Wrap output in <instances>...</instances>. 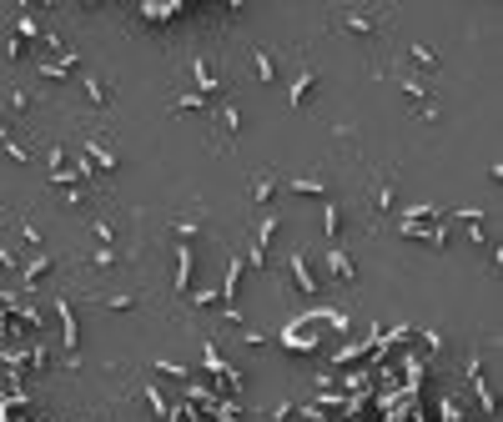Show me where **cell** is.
Returning a JSON list of instances; mask_svg holds the SVG:
<instances>
[{"label": "cell", "mask_w": 503, "mask_h": 422, "mask_svg": "<svg viewBox=\"0 0 503 422\" xmlns=\"http://www.w3.org/2000/svg\"><path fill=\"white\" fill-rule=\"evenodd\" d=\"M277 217H262L257 221V237H252V246H247V267H267V246H272V237H277Z\"/></svg>", "instance_id": "cell-1"}, {"label": "cell", "mask_w": 503, "mask_h": 422, "mask_svg": "<svg viewBox=\"0 0 503 422\" xmlns=\"http://www.w3.org/2000/svg\"><path fill=\"white\" fill-rule=\"evenodd\" d=\"M81 66V51H66V56H56V60H40L35 76H46V81H71Z\"/></svg>", "instance_id": "cell-2"}, {"label": "cell", "mask_w": 503, "mask_h": 422, "mask_svg": "<svg viewBox=\"0 0 503 422\" xmlns=\"http://www.w3.org/2000/svg\"><path fill=\"white\" fill-rule=\"evenodd\" d=\"M192 271H197V257H192V242H176V297H186V287H192Z\"/></svg>", "instance_id": "cell-3"}, {"label": "cell", "mask_w": 503, "mask_h": 422, "mask_svg": "<svg viewBox=\"0 0 503 422\" xmlns=\"http://www.w3.org/2000/svg\"><path fill=\"white\" fill-rule=\"evenodd\" d=\"M60 307V332H66V347H71V367H81V327H76V312H71V302H56Z\"/></svg>", "instance_id": "cell-4"}, {"label": "cell", "mask_w": 503, "mask_h": 422, "mask_svg": "<svg viewBox=\"0 0 503 422\" xmlns=\"http://www.w3.org/2000/svg\"><path fill=\"white\" fill-rule=\"evenodd\" d=\"M327 271H332L338 282H352V277H358V262H352V251H347V246H332V251H327Z\"/></svg>", "instance_id": "cell-5"}, {"label": "cell", "mask_w": 503, "mask_h": 422, "mask_svg": "<svg viewBox=\"0 0 503 422\" xmlns=\"http://www.w3.org/2000/svg\"><path fill=\"white\" fill-rule=\"evenodd\" d=\"M192 76H197L201 96H217V91H222V81H217V71H212V60H206V56H197V60H192Z\"/></svg>", "instance_id": "cell-6"}, {"label": "cell", "mask_w": 503, "mask_h": 422, "mask_svg": "<svg viewBox=\"0 0 503 422\" xmlns=\"http://www.w3.org/2000/svg\"><path fill=\"white\" fill-rule=\"evenodd\" d=\"M292 282H297L307 297L318 292V277H312V267H307V251H292Z\"/></svg>", "instance_id": "cell-7"}, {"label": "cell", "mask_w": 503, "mask_h": 422, "mask_svg": "<svg viewBox=\"0 0 503 422\" xmlns=\"http://www.w3.org/2000/svg\"><path fill=\"white\" fill-rule=\"evenodd\" d=\"M322 231H327V242L338 246V237H343V206H338V201L322 206Z\"/></svg>", "instance_id": "cell-8"}, {"label": "cell", "mask_w": 503, "mask_h": 422, "mask_svg": "<svg viewBox=\"0 0 503 422\" xmlns=\"http://www.w3.org/2000/svg\"><path fill=\"white\" fill-rule=\"evenodd\" d=\"M408 56L418 60V71H428V76L438 71V51H433V46H423V40H408Z\"/></svg>", "instance_id": "cell-9"}, {"label": "cell", "mask_w": 503, "mask_h": 422, "mask_svg": "<svg viewBox=\"0 0 503 422\" xmlns=\"http://www.w3.org/2000/svg\"><path fill=\"white\" fill-rule=\"evenodd\" d=\"M86 96H91V101L101 106V111H106V106L116 101V91H111V86H106V81H101V76H86Z\"/></svg>", "instance_id": "cell-10"}, {"label": "cell", "mask_w": 503, "mask_h": 422, "mask_svg": "<svg viewBox=\"0 0 503 422\" xmlns=\"http://www.w3.org/2000/svg\"><path fill=\"white\" fill-rule=\"evenodd\" d=\"M51 267H56L51 257H35L31 267H20V282H26V287H35V282H40V277H46V271H51Z\"/></svg>", "instance_id": "cell-11"}, {"label": "cell", "mask_w": 503, "mask_h": 422, "mask_svg": "<svg viewBox=\"0 0 503 422\" xmlns=\"http://www.w3.org/2000/svg\"><path fill=\"white\" fill-rule=\"evenodd\" d=\"M0 146H6V156H10V161H31V151H26V146H20V141L6 131V121H0Z\"/></svg>", "instance_id": "cell-12"}, {"label": "cell", "mask_w": 503, "mask_h": 422, "mask_svg": "<svg viewBox=\"0 0 503 422\" xmlns=\"http://www.w3.org/2000/svg\"><path fill=\"white\" fill-rule=\"evenodd\" d=\"M312 86H318V71H312V66H307V71H302V76H297V86H292V106H302V101H307V91H312Z\"/></svg>", "instance_id": "cell-13"}, {"label": "cell", "mask_w": 503, "mask_h": 422, "mask_svg": "<svg viewBox=\"0 0 503 422\" xmlns=\"http://www.w3.org/2000/svg\"><path fill=\"white\" fill-rule=\"evenodd\" d=\"M287 192H297V196H327V186H322L318 176H302V181H292Z\"/></svg>", "instance_id": "cell-14"}, {"label": "cell", "mask_w": 503, "mask_h": 422, "mask_svg": "<svg viewBox=\"0 0 503 422\" xmlns=\"http://www.w3.org/2000/svg\"><path fill=\"white\" fill-rule=\"evenodd\" d=\"M272 76H277V60H272V51H257V81H262V86H272Z\"/></svg>", "instance_id": "cell-15"}, {"label": "cell", "mask_w": 503, "mask_h": 422, "mask_svg": "<svg viewBox=\"0 0 503 422\" xmlns=\"http://www.w3.org/2000/svg\"><path fill=\"white\" fill-rule=\"evenodd\" d=\"M272 192H277V181H272V176H257V181H252V201H272Z\"/></svg>", "instance_id": "cell-16"}, {"label": "cell", "mask_w": 503, "mask_h": 422, "mask_svg": "<svg viewBox=\"0 0 503 422\" xmlns=\"http://www.w3.org/2000/svg\"><path fill=\"white\" fill-rule=\"evenodd\" d=\"M91 267H96V271H116V251H111V246H96V251H91Z\"/></svg>", "instance_id": "cell-17"}, {"label": "cell", "mask_w": 503, "mask_h": 422, "mask_svg": "<svg viewBox=\"0 0 503 422\" xmlns=\"http://www.w3.org/2000/svg\"><path fill=\"white\" fill-rule=\"evenodd\" d=\"M151 367H156V372H166V377H181V382H192V367H181V362H166V357H156Z\"/></svg>", "instance_id": "cell-18"}, {"label": "cell", "mask_w": 503, "mask_h": 422, "mask_svg": "<svg viewBox=\"0 0 503 422\" xmlns=\"http://www.w3.org/2000/svg\"><path fill=\"white\" fill-rule=\"evenodd\" d=\"M222 131H242V111H237V106H222Z\"/></svg>", "instance_id": "cell-19"}, {"label": "cell", "mask_w": 503, "mask_h": 422, "mask_svg": "<svg viewBox=\"0 0 503 422\" xmlns=\"http://www.w3.org/2000/svg\"><path fill=\"white\" fill-rule=\"evenodd\" d=\"M201 106H206V101H201L197 91H186V96H176V106H172V111L181 116V111H201Z\"/></svg>", "instance_id": "cell-20"}, {"label": "cell", "mask_w": 503, "mask_h": 422, "mask_svg": "<svg viewBox=\"0 0 503 422\" xmlns=\"http://www.w3.org/2000/svg\"><path fill=\"white\" fill-rule=\"evenodd\" d=\"M347 31H352V35H372L377 26H372V20H368V15H347Z\"/></svg>", "instance_id": "cell-21"}, {"label": "cell", "mask_w": 503, "mask_h": 422, "mask_svg": "<svg viewBox=\"0 0 503 422\" xmlns=\"http://www.w3.org/2000/svg\"><path fill=\"white\" fill-rule=\"evenodd\" d=\"M106 307H111V312H131L136 297H131V292H121V297H106Z\"/></svg>", "instance_id": "cell-22"}, {"label": "cell", "mask_w": 503, "mask_h": 422, "mask_svg": "<svg viewBox=\"0 0 503 422\" xmlns=\"http://www.w3.org/2000/svg\"><path fill=\"white\" fill-rule=\"evenodd\" d=\"M20 35H40V26H35L31 15H20V20H15V40H20Z\"/></svg>", "instance_id": "cell-23"}, {"label": "cell", "mask_w": 503, "mask_h": 422, "mask_svg": "<svg viewBox=\"0 0 503 422\" xmlns=\"http://www.w3.org/2000/svg\"><path fill=\"white\" fill-rule=\"evenodd\" d=\"M31 106H35V101H31L26 91H10V111H31Z\"/></svg>", "instance_id": "cell-24"}, {"label": "cell", "mask_w": 503, "mask_h": 422, "mask_svg": "<svg viewBox=\"0 0 503 422\" xmlns=\"http://www.w3.org/2000/svg\"><path fill=\"white\" fill-rule=\"evenodd\" d=\"M393 206V181H383V192H377V211H388Z\"/></svg>", "instance_id": "cell-25"}]
</instances>
